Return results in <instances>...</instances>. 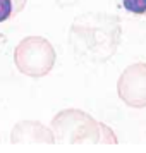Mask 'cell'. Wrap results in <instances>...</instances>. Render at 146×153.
<instances>
[{
  "label": "cell",
  "instance_id": "1",
  "mask_svg": "<svg viewBox=\"0 0 146 153\" xmlns=\"http://www.w3.org/2000/svg\"><path fill=\"white\" fill-rule=\"evenodd\" d=\"M120 42V22L117 17L102 12L79 16L70 24L69 43L77 57L105 62L117 52Z\"/></svg>",
  "mask_w": 146,
  "mask_h": 153
},
{
  "label": "cell",
  "instance_id": "2",
  "mask_svg": "<svg viewBox=\"0 0 146 153\" xmlns=\"http://www.w3.org/2000/svg\"><path fill=\"white\" fill-rule=\"evenodd\" d=\"M55 48L43 36H26L14 48V64L28 77L47 76L55 65Z\"/></svg>",
  "mask_w": 146,
  "mask_h": 153
},
{
  "label": "cell",
  "instance_id": "3",
  "mask_svg": "<svg viewBox=\"0 0 146 153\" xmlns=\"http://www.w3.org/2000/svg\"><path fill=\"white\" fill-rule=\"evenodd\" d=\"M52 131L60 143H100V122L79 108H67L52 119Z\"/></svg>",
  "mask_w": 146,
  "mask_h": 153
},
{
  "label": "cell",
  "instance_id": "4",
  "mask_svg": "<svg viewBox=\"0 0 146 153\" xmlns=\"http://www.w3.org/2000/svg\"><path fill=\"white\" fill-rule=\"evenodd\" d=\"M119 98L132 108L146 107V62L127 65L117 81Z\"/></svg>",
  "mask_w": 146,
  "mask_h": 153
},
{
  "label": "cell",
  "instance_id": "5",
  "mask_svg": "<svg viewBox=\"0 0 146 153\" xmlns=\"http://www.w3.org/2000/svg\"><path fill=\"white\" fill-rule=\"evenodd\" d=\"M10 143H55L53 131L38 120H21L12 127Z\"/></svg>",
  "mask_w": 146,
  "mask_h": 153
},
{
  "label": "cell",
  "instance_id": "6",
  "mask_svg": "<svg viewBox=\"0 0 146 153\" xmlns=\"http://www.w3.org/2000/svg\"><path fill=\"white\" fill-rule=\"evenodd\" d=\"M28 0H0V22L10 21L16 14L22 12Z\"/></svg>",
  "mask_w": 146,
  "mask_h": 153
},
{
  "label": "cell",
  "instance_id": "7",
  "mask_svg": "<svg viewBox=\"0 0 146 153\" xmlns=\"http://www.w3.org/2000/svg\"><path fill=\"white\" fill-rule=\"evenodd\" d=\"M122 5L127 12L146 17V0H122Z\"/></svg>",
  "mask_w": 146,
  "mask_h": 153
},
{
  "label": "cell",
  "instance_id": "8",
  "mask_svg": "<svg viewBox=\"0 0 146 153\" xmlns=\"http://www.w3.org/2000/svg\"><path fill=\"white\" fill-rule=\"evenodd\" d=\"M100 143H110V145L119 143L117 136H115V134L112 132L110 127L107 124H103V122H100Z\"/></svg>",
  "mask_w": 146,
  "mask_h": 153
},
{
  "label": "cell",
  "instance_id": "9",
  "mask_svg": "<svg viewBox=\"0 0 146 153\" xmlns=\"http://www.w3.org/2000/svg\"><path fill=\"white\" fill-rule=\"evenodd\" d=\"M57 2H59V5H64V4H72L76 0H57Z\"/></svg>",
  "mask_w": 146,
  "mask_h": 153
},
{
  "label": "cell",
  "instance_id": "10",
  "mask_svg": "<svg viewBox=\"0 0 146 153\" xmlns=\"http://www.w3.org/2000/svg\"><path fill=\"white\" fill-rule=\"evenodd\" d=\"M4 42H7V36L4 35V33H0V45H2Z\"/></svg>",
  "mask_w": 146,
  "mask_h": 153
}]
</instances>
